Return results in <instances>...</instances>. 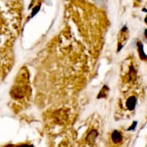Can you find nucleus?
<instances>
[{"instance_id":"obj_3","label":"nucleus","mask_w":147,"mask_h":147,"mask_svg":"<svg viewBox=\"0 0 147 147\" xmlns=\"http://www.w3.org/2000/svg\"><path fill=\"white\" fill-rule=\"evenodd\" d=\"M136 96H130L129 98H127V107L129 110H134L136 108Z\"/></svg>"},{"instance_id":"obj_1","label":"nucleus","mask_w":147,"mask_h":147,"mask_svg":"<svg viewBox=\"0 0 147 147\" xmlns=\"http://www.w3.org/2000/svg\"><path fill=\"white\" fill-rule=\"evenodd\" d=\"M19 80H20V82H16L11 90V96L15 100L24 99V97L27 95L28 92H30V87H28V82L27 76L23 74V76H21L19 78Z\"/></svg>"},{"instance_id":"obj_5","label":"nucleus","mask_w":147,"mask_h":147,"mask_svg":"<svg viewBox=\"0 0 147 147\" xmlns=\"http://www.w3.org/2000/svg\"><path fill=\"white\" fill-rule=\"evenodd\" d=\"M137 46H138V51H139V56L142 60H146L147 59V55L144 53V50H143V45H142L141 42H138L137 43Z\"/></svg>"},{"instance_id":"obj_8","label":"nucleus","mask_w":147,"mask_h":147,"mask_svg":"<svg viewBox=\"0 0 147 147\" xmlns=\"http://www.w3.org/2000/svg\"><path fill=\"white\" fill-rule=\"evenodd\" d=\"M136 125H137V122H134V124H132V125L129 127V129H127V130H134V129H136Z\"/></svg>"},{"instance_id":"obj_10","label":"nucleus","mask_w":147,"mask_h":147,"mask_svg":"<svg viewBox=\"0 0 147 147\" xmlns=\"http://www.w3.org/2000/svg\"><path fill=\"white\" fill-rule=\"evenodd\" d=\"M145 23H146V24H147V17H146V18H145Z\"/></svg>"},{"instance_id":"obj_7","label":"nucleus","mask_w":147,"mask_h":147,"mask_svg":"<svg viewBox=\"0 0 147 147\" xmlns=\"http://www.w3.org/2000/svg\"><path fill=\"white\" fill-rule=\"evenodd\" d=\"M129 80H134L136 79V71H134V68H130L129 70Z\"/></svg>"},{"instance_id":"obj_4","label":"nucleus","mask_w":147,"mask_h":147,"mask_svg":"<svg viewBox=\"0 0 147 147\" xmlns=\"http://www.w3.org/2000/svg\"><path fill=\"white\" fill-rule=\"evenodd\" d=\"M111 137H112V140L114 143H120V142L123 140L122 134H121L120 131H118V130H114Z\"/></svg>"},{"instance_id":"obj_2","label":"nucleus","mask_w":147,"mask_h":147,"mask_svg":"<svg viewBox=\"0 0 147 147\" xmlns=\"http://www.w3.org/2000/svg\"><path fill=\"white\" fill-rule=\"evenodd\" d=\"M97 136H98L97 130L96 129H91L86 136V142L88 144H90V145H93L94 142H95V139H96Z\"/></svg>"},{"instance_id":"obj_9","label":"nucleus","mask_w":147,"mask_h":147,"mask_svg":"<svg viewBox=\"0 0 147 147\" xmlns=\"http://www.w3.org/2000/svg\"><path fill=\"white\" fill-rule=\"evenodd\" d=\"M144 34H145V36H146V38H147V30H145V32H144Z\"/></svg>"},{"instance_id":"obj_11","label":"nucleus","mask_w":147,"mask_h":147,"mask_svg":"<svg viewBox=\"0 0 147 147\" xmlns=\"http://www.w3.org/2000/svg\"><path fill=\"white\" fill-rule=\"evenodd\" d=\"M59 147H61V146H59Z\"/></svg>"},{"instance_id":"obj_6","label":"nucleus","mask_w":147,"mask_h":147,"mask_svg":"<svg viewBox=\"0 0 147 147\" xmlns=\"http://www.w3.org/2000/svg\"><path fill=\"white\" fill-rule=\"evenodd\" d=\"M108 90H109V88H108L107 85H104L103 88L101 89L100 93L98 94V96H97V97H98V98H100L101 95H102V97H106V96H107V92H108Z\"/></svg>"}]
</instances>
